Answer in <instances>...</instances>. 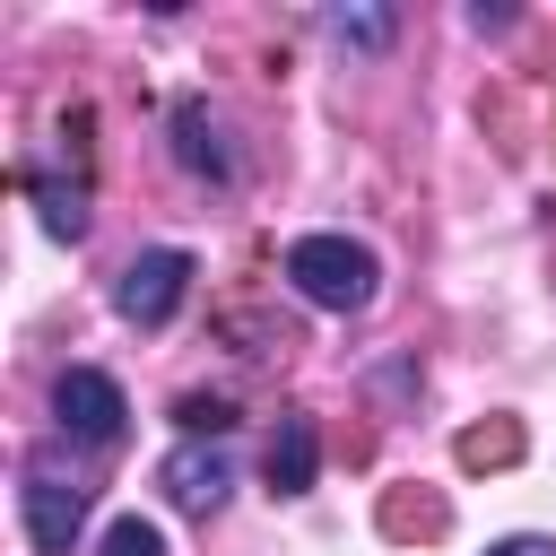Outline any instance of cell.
<instances>
[{"instance_id": "obj_12", "label": "cell", "mask_w": 556, "mask_h": 556, "mask_svg": "<svg viewBox=\"0 0 556 556\" xmlns=\"http://www.w3.org/2000/svg\"><path fill=\"white\" fill-rule=\"evenodd\" d=\"M486 556H556V539H539V530H521V539H495Z\"/></svg>"}, {"instance_id": "obj_4", "label": "cell", "mask_w": 556, "mask_h": 556, "mask_svg": "<svg viewBox=\"0 0 556 556\" xmlns=\"http://www.w3.org/2000/svg\"><path fill=\"white\" fill-rule=\"evenodd\" d=\"M182 295H191V252H174V243L139 252V261L122 269V287H113L122 321H139V330H165V321L182 313Z\"/></svg>"}, {"instance_id": "obj_11", "label": "cell", "mask_w": 556, "mask_h": 556, "mask_svg": "<svg viewBox=\"0 0 556 556\" xmlns=\"http://www.w3.org/2000/svg\"><path fill=\"white\" fill-rule=\"evenodd\" d=\"M174 426H182V434L200 443V434H226V426H235V408H226V400H200V391H191V400L174 408Z\"/></svg>"}, {"instance_id": "obj_9", "label": "cell", "mask_w": 556, "mask_h": 556, "mask_svg": "<svg viewBox=\"0 0 556 556\" xmlns=\"http://www.w3.org/2000/svg\"><path fill=\"white\" fill-rule=\"evenodd\" d=\"M321 35L356 43V52H382L391 43V9H321Z\"/></svg>"}, {"instance_id": "obj_3", "label": "cell", "mask_w": 556, "mask_h": 556, "mask_svg": "<svg viewBox=\"0 0 556 556\" xmlns=\"http://www.w3.org/2000/svg\"><path fill=\"white\" fill-rule=\"evenodd\" d=\"M52 426H61L70 443H87V452H113V443H122V426H130V400H122V382H113V374L70 365V374L52 382Z\"/></svg>"}, {"instance_id": "obj_7", "label": "cell", "mask_w": 556, "mask_h": 556, "mask_svg": "<svg viewBox=\"0 0 556 556\" xmlns=\"http://www.w3.org/2000/svg\"><path fill=\"white\" fill-rule=\"evenodd\" d=\"M261 469H269V486H278V495H304V486H313V469H321V434H313V417H304V408H287V417H278V434H269Z\"/></svg>"}, {"instance_id": "obj_2", "label": "cell", "mask_w": 556, "mask_h": 556, "mask_svg": "<svg viewBox=\"0 0 556 556\" xmlns=\"http://www.w3.org/2000/svg\"><path fill=\"white\" fill-rule=\"evenodd\" d=\"M17 513H26V539L43 556H70L78 547V521H87V478L61 460V452H26L17 469Z\"/></svg>"}, {"instance_id": "obj_10", "label": "cell", "mask_w": 556, "mask_h": 556, "mask_svg": "<svg viewBox=\"0 0 556 556\" xmlns=\"http://www.w3.org/2000/svg\"><path fill=\"white\" fill-rule=\"evenodd\" d=\"M96 556H165V530H156L148 513H122V521H104Z\"/></svg>"}, {"instance_id": "obj_8", "label": "cell", "mask_w": 556, "mask_h": 556, "mask_svg": "<svg viewBox=\"0 0 556 556\" xmlns=\"http://www.w3.org/2000/svg\"><path fill=\"white\" fill-rule=\"evenodd\" d=\"M26 191H35V208H43V235H61V243L87 235V182H43V174H35Z\"/></svg>"}, {"instance_id": "obj_5", "label": "cell", "mask_w": 556, "mask_h": 556, "mask_svg": "<svg viewBox=\"0 0 556 556\" xmlns=\"http://www.w3.org/2000/svg\"><path fill=\"white\" fill-rule=\"evenodd\" d=\"M156 478H165V495H174L182 513H200V521H208V513L226 504V486H235V460H226L217 443H174Z\"/></svg>"}, {"instance_id": "obj_1", "label": "cell", "mask_w": 556, "mask_h": 556, "mask_svg": "<svg viewBox=\"0 0 556 556\" xmlns=\"http://www.w3.org/2000/svg\"><path fill=\"white\" fill-rule=\"evenodd\" d=\"M287 287H295L304 304H321V313H365L374 287H382V269H374V252L348 243V235H295V243H287Z\"/></svg>"}, {"instance_id": "obj_6", "label": "cell", "mask_w": 556, "mask_h": 556, "mask_svg": "<svg viewBox=\"0 0 556 556\" xmlns=\"http://www.w3.org/2000/svg\"><path fill=\"white\" fill-rule=\"evenodd\" d=\"M174 156H182L191 174H208V182H235V148H226V122H217L200 96H182V104H174Z\"/></svg>"}]
</instances>
